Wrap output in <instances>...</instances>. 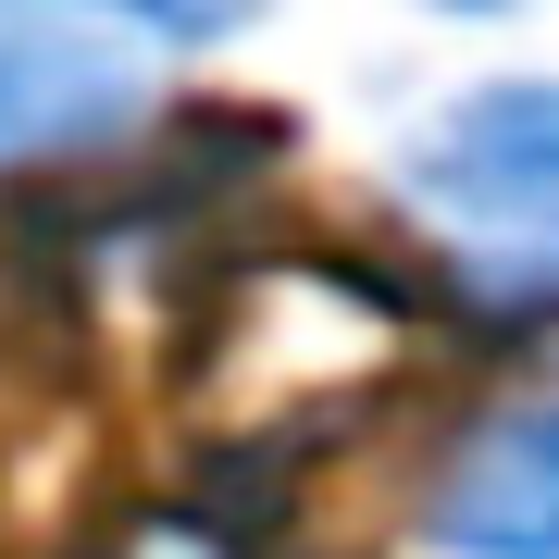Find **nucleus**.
<instances>
[{"mask_svg": "<svg viewBox=\"0 0 559 559\" xmlns=\"http://www.w3.org/2000/svg\"><path fill=\"white\" fill-rule=\"evenodd\" d=\"M150 124H162L150 50H124L75 13H0V187L100 175Z\"/></svg>", "mask_w": 559, "mask_h": 559, "instance_id": "f257e3e1", "label": "nucleus"}, {"mask_svg": "<svg viewBox=\"0 0 559 559\" xmlns=\"http://www.w3.org/2000/svg\"><path fill=\"white\" fill-rule=\"evenodd\" d=\"M399 200L448 237L559 224V62H510L423 100V124L399 138Z\"/></svg>", "mask_w": 559, "mask_h": 559, "instance_id": "f03ea898", "label": "nucleus"}, {"mask_svg": "<svg viewBox=\"0 0 559 559\" xmlns=\"http://www.w3.org/2000/svg\"><path fill=\"white\" fill-rule=\"evenodd\" d=\"M411 535L436 559H559V373H522L448 423Z\"/></svg>", "mask_w": 559, "mask_h": 559, "instance_id": "7ed1b4c3", "label": "nucleus"}, {"mask_svg": "<svg viewBox=\"0 0 559 559\" xmlns=\"http://www.w3.org/2000/svg\"><path fill=\"white\" fill-rule=\"evenodd\" d=\"M448 286L485 311L498 348H559V224H498V237H448Z\"/></svg>", "mask_w": 559, "mask_h": 559, "instance_id": "20e7f679", "label": "nucleus"}, {"mask_svg": "<svg viewBox=\"0 0 559 559\" xmlns=\"http://www.w3.org/2000/svg\"><path fill=\"white\" fill-rule=\"evenodd\" d=\"M0 13H75V25H100V38L124 50H224V38H249L274 0H0Z\"/></svg>", "mask_w": 559, "mask_h": 559, "instance_id": "39448f33", "label": "nucleus"}, {"mask_svg": "<svg viewBox=\"0 0 559 559\" xmlns=\"http://www.w3.org/2000/svg\"><path fill=\"white\" fill-rule=\"evenodd\" d=\"M75 559H261L224 510H124V522H100Z\"/></svg>", "mask_w": 559, "mask_h": 559, "instance_id": "423d86ee", "label": "nucleus"}, {"mask_svg": "<svg viewBox=\"0 0 559 559\" xmlns=\"http://www.w3.org/2000/svg\"><path fill=\"white\" fill-rule=\"evenodd\" d=\"M411 13H436V25H510V13H535V0H411Z\"/></svg>", "mask_w": 559, "mask_h": 559, "instance_id": "0eeeda50", "label": "nucleus"}]
</instances>
